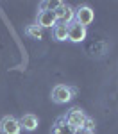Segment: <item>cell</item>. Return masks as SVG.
I'll list each match as a JSON object with an SVG mask.
<instances>
[{
  "instance_id": "obj_7",
  "label": "cell",
  "mask_w": 118,
  "mask_h": 134,
  "mask_svg": "<svg viewBox=\"0 0 118 134\" xmlns=\"http://www.w3.org/2000/svg\"><path fill=\"white\" fill-rule=\"evenodd\" d=\"M55 23H57V20H55L52 11H38V14H36V25L38 27H41V29H52Z\"/></svg>"
},
{
  "instance_id": "obj_8",
  "label": "cell",
  "mask_w": 118,
  "mask_h": 134,
  "mask_svg": "<svg viewBox=\"0 0 118 134\" xmlns=\"http://www.w3.org/2000/svg\"><path fill=\"white\" fill-rule=\"evenodd\" d=\"M18 122H20L21 131H25V132H34V131L38 129V125H40L38 116H36V114H32V113H25L23 116L18 118Z\"/></svg>"
},
{
  "instance_id": "obj_6",
  "label": "cell",
  "mask_w": 118,
  "mask_h": 134,
  "mask_svg": "<svg viewBox=\"0 0 118 134\" xmlns=\"http://www.w3.org/2000/svg\"><path fill=\"white\" fill-rule=\"evenodd\" d=\"M86 36H88L86 27L79 25L77 21L68 23V41H72V43H82L86 40Z\"/></svg>"
},
{
  "instance_id": "obj_5",
  "label": "cell",
  "mask_w": 118,
  "mask_h": 134,
  "mask_svg": "<svg viewBox=\"0 0 118 134\" xmlns=\"http://www.w3.org/2000/svg\"><path fill=\"white\" fill-rule=\"evenodd\" d=\"M20 132H21V127L16 116L7 114L0 120V134H20Z\"/></svg>"
},
{
  "instance_id": "obj_10",
  "label": "cell",
  "mask_w": 118,
  "mask_h": 134,
  "mask_svg": "<svg viewBox=\"0 0 118 134\" xmlns=\"http://www.w3.org/2000/svg\"><path fill=\"white\" fill-rule=\"evenodd\" d=\"M52 134H74V129L64 122L63 116H59L52 125Z\"/></svg>"
},
{
  "instance_id": "obj_11",
  "label": "cell",
  "mask_w": 118,
  "mask_h": 134,
  "mask_svg": "<svg viewBox=\"0 0 118 134\" xmlns=\"http://www.w3.org/2000/svg\"><path fill=\"white\" fill-rule=\"evenodd\" d=\"M25 36H29L32 40H41L43 38V29L38 27L36 23H31V25L25 27Z\"/></svg>"
},
{
  "instance_id": "obj_1",
  "label": "cell",
  "mask_w": 118,
  "mask_h": 134,
  "mask_svg": "<svg viewBox=\"0 0 118 134\" xmlns=\"http://www.w3.org/2000/svg\"><path fill=\"white\" fill-rule=\"evenodd\" d=\"M79 93V90L75 86H68V84H57L52 88V93H50V98H52L54 104L57 105H63V104L70 102L75 95Z\"/></svg>"
},
{
  "instance_id": "obj_12",
  "label": "cell",
  "mask_w": 118,
  "mask_h": 134,
  "mask_svg": "<svg viewBox=\"0 0 118 134\" xmlns=\"http://www.w3.org/2000/svg\"><path fill=\"white\" fill-rule=\"evenodd\" d=\"M82 129L88 131V132L95 134V120H93L91 116H86V122H84V125H82Z\"/></svg>"
},
{
  "instance_id": "obj_9",
  "label": "cell",
  "mask_w": 118,
  "mask_h": 134,
  "mask_svg": "<svg viewBox=\"0 0 118 134\" xmlns=\"http://www.w3.org/2000/svg\"><path fill=\"white\" fill-rule=\"evenodd\" d=\"M52 38L55 41H68V25L55 23L52 27Z\"/></svg>"
},
{
  "instance_id": "obj_13",
  "label": "cell",
  "mask_w": 118,
  "mask_h": 134,
  "mask_svg": "<svg viewBox=\"0 0 118 134\" xmlns=\"http://www.w3.org/2000/svg\"><path fill=\"white\" fill-rule=\"evenodd\" d=\"M74 134H93V132H88L84 129H79V131H74Z\"/></svg>"
},
{
  "instance_id": "obj_3",
  "label": "cell",
  "mask_w": 118,
  "mask_h": 134,
  "mask_svg": "<svg viewBox=\"0 0 118 134\" xmlns=\"http://www.w3.org/2000/svg\"><path fill=\"white\" fill-rule=\"evenodd\" d=\"M86 116H88V114H86L81 107H72V109H70L66 114H63L64 122L70 125L74 131L82 129V125H84V122H86Z\"/></svg>"
},
{
  "instance_id": "obj_4",
  "label": "cell",
  "mask_w": 118,
  "mask_h": 134,
  "mask_svg": "<svg viewBox=\"0 0 118 134\" xmlns=\"http://www.w3.org/2000/svg\"><path fill=\"white\" fill-rule=\"evenodd\" d=\"M52 13H54V16H55V20H57V23H64V25H68V23L74 21L75 11H74V7H72L70 4H66V2H59L57 7H55Z\"/></svg>"
},
{
  "instance_id": "obj_2",
  "label": "cell",
  "mask_w": 118,
  "mask_h": 134,
  "mask_svg": "<svg viewBox=\"0 0 118 134\" xmlns=\"http://www.w3.org/2000/svg\"><path fill=\"white\" fill-rule=\"evenodd\" d=\"M74 11H75L74 21H77V23L82 25V27H88L89 23H93V20H95V11L91 9L88 4H81V5H77Z\"/></svg>"
}]
</instances>
